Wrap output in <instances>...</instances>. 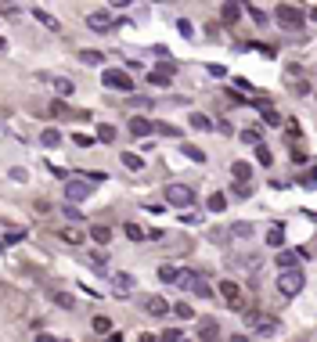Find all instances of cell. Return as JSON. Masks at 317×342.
Listing matches in <instances>:
<instances>
[{"label":"cell","instance_id":"cell-1","mask_svg":"<svg viewBox=\"0 0 317 342\" xmlns=\"http://www.w3.org/2000/svg\"><path fill=\"white\" fill-rule=\"evenodd\" d=\"M242 314H245V324L256 328L260 335H277V328H281L277 317H270V314H256V310H242Z\"/></svg>","mask_w":317,"mask_h":342},{"label":"cell","instance_id":"cell-2","mask_svg":"<svg viewBox=\"0 0 317 342\" xmlns=\"http://www.w3.org/2000/svg\"><path fill=\"white\" fill-rule=\"evenodd\" d=\"M101 83L108 87V90H123V94H134V80L123 72V69H105L101 72Z\"/></svg>","mask_w":317,"mask_h":342},{"label":"cell","instance_id":"cell-3","mask_svg":"<svg viewBox=\"0 0 317 342\" xmlns=\"http://www.w3.org/2000/svg\"><path fill=\"white\" fill-rule=\"evenodd\" d=\"M303 270L299 267H292V270H281V278H277V292L281 295H299L303 292Z\"/></svg>","mask_w":317,"mask_h":342},{"label":"cell","instance_id":"cell-4","mask_svg":"<svg viewBox=\"0 0 317 342\" xmlns=\"http://www.w3.org/2000/svg\"><path fill=\"white\" fill-rule=\"evenodd\" d=\"M195 202V191L187 184H170L166 187V206H173V209H187Z\"/></svg>","mask_w":317,"mask_h":342},{"label":"cell","instance_id":"cell-5","mask_svg":"<svg viewBox=\"0 0 317 342\" xmlns=\"http://www.w3.org/2000/svg\"><path fill=\"white\" fill-rule=\"evenodd\" d=\"M274 11H277V25L289 29V32L303 25V11H299V8H292V4H277Z\"/></svg>","mask_w":317,"mask_h":342},{"label":"cell","instance_id":"cell-6","mask_svg":"<svg viewBox=\"0 0 317 342\" xmlns=\"http://www.w3.org/2000/svg\"><path fill=\"white\" fill-rule=\"evenodd\" d=\"M65 198H69V206L90 198V184H87L83 177H69V180H65Z\"/></svg>","mask_w":317,"mask_h":342},{"label":"cell","instance_id":"cell-7","mask_svg":"<svg viewBox=\"0 0 317 342\" xmlns=\"http://www.w3.org/2000/svg\"><path fill=\"white\" fill-rule=\"evenodd\" d=\"M220 295L227 299L231 310H245V295H242V285L238 281H220Z\"/></svg>","mask_w":317,"mask_h":342},{"label":"cell","instance_id":"cell-8","mask_svg":"<svg viewBox=\"0 0 317 342\" xmlns=\"http://www.w3.org/2000/svg\"><path fill=\"white\" fill-rule=\"evenodd\" d=\"M144 314H151V317H166V314H170V302H166L163 295H148V299H144Z\"/></svg>","mask_w":317,"mask_h":342},{"label":"cell","instance_id":"cell-9","mask_svg":"<svg viewBox=\"0 0 317 342\" xmlns=\"http://www.w3.org/2000/svg\"><path fill=\"white\" fill-rule=\"evenodd\" d=\"M112 288H115V295H130L134 292V274H126V270L112 274Z\"/></svg>","mask_w":317,"mask_h":342},{"label":"cell","instance_id":"cell-10","mask_svg":"<svg viewBox=\"0 0 317 342\" xmlns=\"http://www.w3.org/2000/svg\"><path fill=\"white\" fill-rule=\"evenodd\" d=\"M130 133H134L137 141H148V137H151V119H144V116H134V119H130Z\"/></svg>","mask_w":317,"mask_h":342},{"label":"cell","instance_id":"cell-11","mask_svg":"<svg viewBox=\"0 0 317 342\" xmlns=\"http://www.w3.org/2000/svg\"><path fill=\"white\" fill-rule=\"evenodd\" d=\"M263 242H267L270 249H281V245H285V223H274V227H267Z\"/></svg>","mask_w":317,"mask_h":342},{"label":"cell","instance_id":"cell-12","mask_svg":"<svg viewBox=\"0 0 317 342\" xmlns=\"http://www.w3.org/2000/svg\"><path fill=\"white\" fill-rule=\"evenodd\" d=\"M87 25H90L94 32H108V29H112V18H108L105 11H90V15H87Z\"/></svg>","mask_w":317,"mask_h":342},{"label":"cell","instance_id":"cell-13","mask_svg":"<svg viewBox=\"0 0 317 342\" xmlns=\"http://www.w3.org/2000/svg\"><path fill=\"white\" fill-rule=\"evenodd\" d=\"M216 335H220V324H216L213 317L198 321V338H206V342H216Z\"/></svg>","mask_w":317,"mask_h":342},{"label":"cell","instance_id":"cell-14","mask_svg":"<svg viewBox=\"0 0 317 342\" xmlns=\"http://www.w3.org/2000/svg\"><path fill=\"white\" fill-rule=\"evenodd\" d=\"M260 112H263V123H267V126H281V123H285V119H281V112L270 108L267 101H260Z\"/></svg>","mask_w":317,"mask_h":342},{"label":"cell","instance_id":"cell-15","mask_svg":"<svg viewBox=\"0 0 317 342\" xmlns=\"http://www.w3.org/2000/svg\"><path fill=\"white\" fill-rule=\"evenodd\" d=\"M198 274L191 270V267H177V274H173V285L177 288H191V281H195Z\"/></svg>","mask_w":317,"mask_h":342},{"label":"cell","instance_id":"cell-16","mask_svg":"<svg viewBox=\"0 0 317 342\" xmlns=\"http://www.w3.org/2000/svg\"><path fill=\"white\" fill-rule=\"evenodd\" d=\"M90 238H94L98 245H108V242H112V227H108V223H94V227H90Z\"/></svg>","mask_w":317,"mask_h":342},{"label":"cell","instance_id":"cell-17","mask_svg":"<svg viewBox=\"0 0 317 342\" xmlns=\"http://www.w3.org/2000/svg\"><path fill=\"white\" fill-rule=\"evenodd\" d=\"M220 15H224V22H227V25H234L238 18H242V4H231V0H227V4L220 8Z\"/></svg>","mask_w":317,"mask_h":342},{"label":"cell","instance_id":"cell-18","mask_svg":"<svg viewBox=\"0 0 317 342\" xmlns=\"http://www.w3.org/2000/svg\"><path fill=\"white\" fill-rule=\"evenodd\" d=\"M61 242L65 245H79L83 242V227H61Z\"/></svg>","mask_w":317,"mask_h":342},{"label":"cell","instance_id":"cell-19","mask_svg":"<svg viewBox=\"0 0 317 342\" xmlns=\"http://www.w3.org/2000/svg\"><path fill=\"white\" fill-rule=\"evenodd\" d=\"M40 144H44V148H58V144H61V130L47 126L44 133H40Z\"/></svg>","mask_w":317,"mask_h":342},{"label":"cell","instance_id":"cell-20","mask_svg":"<svg viewBox=\"0 0 317 342\" xmlns=\"http://www.w3.org/2000/svg\"><path fill=\"white\" fill-rule=\"evenodd\" d=\"M231 177H234L238 184H249V177H252L249 162H234V166H231Z\"/></svg>","mask_w":317,"mask_h":342},{"label":"cell","instance_id":"cell-21","mask_svg":"<svg viewBox=\"0 0 317 342\" xmlns=\"http://www.w3.org/2000/svg\"><path fill=\"white\" fill-rule=\"evenodd\" d=\"M119 159H123V166H126L130 173H137V169H144V159H141V155H134V151H123V155H119Z\"/></svg>","mask_w":317,"mask_h":342},{"label":"cell","instance_id":"cell-22","mask_svg":"<svg viewBox=\"0 0 317 342\" xmlns=\"http://www.w3.org/2000/svg\"><path fill=\"white\" fill-rule=\"evenodd\" d=\"M296 263H299V256H296L292 249H285V252H277V267H281V270H292Z\"/></svg>","mask_w":317,"mask_h":342},{"label":"cell","instance_id":"cell-23","mask_svg":"<svg viewBox=\"0 0 317 342\" xmlns=\"http://www.w3.org/2000/svg\"><path fill=\"white\" fill-rule=\"evenodd\" d=\"M191 292H195V295H198V299H206V302H209V299H213V288H209V285H206V281H202V278H195V281H191Z\"/></svg>","mask_w":317,"mask_h":342},{"label":"cell","instance_id":"cell-24","mask_svg":"<svg viewBox=\"0 0 317 342\" xmlns=\"http://www.w3.org/2000/svg\"><path fill=\"white\" fill-rule=\"evenodd\" d=\"M94 141H101V144H112V141H115V126H112V123H101Z\"/></svg>","mask_w":317,"mask_h":342},{"label":"cell","instance_id":"cell-25","mask_svg":"<svg viewBox=\"0 0 317 342\" xmlns=\"http://www.w3.org/2000/svg\"><path fill=\"white\" fill-rule=\"evenodd\" d=\"M180 151H184L191 162H206V151H202V148H195V144H180Z\"/></svg>","mask_w":317,"mask_h":342},{"label":"cell","instance_id":"cell-26","mask_svg":"<svg viewBox=\"0 0 317 342\" xmlns=\"http://www.w3.org/2000/svg\"><path fill=\"white\" fill-rule=\"evenodd\" d=\"M191 126H195V130H213V119L202 116V112H191Z\"/></svg>","mask_w":317,"mask_h":342},{"label":"cell","instance_id":"cell-27","mask_svg":"<svg viewBox=\"0 0 317 342\" xmlns=\"http://www.w3.org/2000/svg\"><path fill=\"white\" fill-rule=\"evenodd\" d=\"M90 328H94V331H98V335H108V331H112V321H108V317H105V314H98V317H94V321H90Z\"/></svg>","mask_w":317,"mask_h":342},{"label":"cell","instance_id":"cell-28","mask_svg":"<svg viewBox=\"0 0 317 342\" xmlns=\"http://www.w3.org/2000/svg\"><path fill=\"white\" fill-rule=\"evenodd\" d=\"M151 133H163V137H180V130H177V126H170V123H151Z\"/></svg>","mask_w":317,"mask_h":342},{"label":"cell","instance_id":"cell-29","mask_svg":"<svg viewBox=\"0 0 317 342\" xmlns=\"http://www.w3.org/2000/svg\"><path fill=\"white\" fill-rule=\"evenodd\" d=\"M54 90H58V101H65L76 87H72V80H54Z\"/></svg>","mask_w":317,"mask_h":342},{"label":"cell","instance_id":"cell-30","mask_svg":"<svg viewBox=\"0 0 317 342\" xmlns=\"http://www.w3.org/2000/svg\"><path fill=\"white\" fill-rule=\"evenodd\" d=\"M206 209H209V213H224V209H227V198H224V195H209Z\"/></svg>","mask_w":317,"mask_h":342},{"label":"cell","instance_id":"cell-31","mask_svg":"<svg viewBox=\"0 0 317 342\" xmlns=\"http://www.w3.org/2000/svg\"><path fill=\"white\" fill-rule=\"evenodd\" d=\"M123 231H126V238H130V242H144V227H141V223H126Z\"/></svg>","mask_w":317,"mask_h":342},{"label":"cell","instance_id":"cell-32","mask_svg":"<svg viewBox=\"0 0 317 342\" xmlns=\"http://www.w3.org/2000/svg\"><path fill=\"white\" fill-rule=\"evenodd\" d=\"M256 162H260V166H270V162H274V155H270L267 144H256Z\"/></svg>","mask_w":317,"mask_h":342},{"label":"cell","instance_id":"cell-33","mask_svg":"<svg viewBox=\"0 0 317 342\" xmlns=\"http://www.w3.org/2000/svg\"><path fill=\"white\" fill-rule=\"evenodd\" d=\"M231 234L234 238H252V223H231Z\"/></svg>","mask_w":317,"mask_h":342},{"label":"cell","instance_id":"cell-34","mask_svg":"<svg viewBox=\"0 0 317 342\" xmlns=\"http://www.w3.org/2000/svg\"><path fill=\"white\" fill-rule=\"evenodd\" d=\"M61 216H65V220H72V223H83V213H79L76 206H69V202L61 206Z\"/></svg>","mask_w":317,"mask_h":342},{"label":"cell","instance_id":"cell-35","mask_svg":"<svg viewBox=\"0 0 317 342\" xmlns=\"http://www.w3.org/2000/svg\"><path fill=\"white\" fill-rule=\"evenodd\" d=\"M79 61H83V65H101L105 54H101V51H83V54H79Z\"/></svg>","mask_w":317,"mask_h":342},{"label":"cell","instance_id":"cell-36","mask_svg":"<svg viewBox=\"0 0 317 342\" xmlns=\"http://www.w3.org/2000/svg\"><path fill=\"white\" fill-rule=\"evenodd\" d=\"M173 274H177V267H173V263H163V267H158V281L173 285Z\"/></svg>","mask_w":317,"mask_h":342},{"label":"cell","instance_id":"cell-37","mask_svg":"<svg viewBox=\"0 0 317 342\" xmlns=\"http://www.w3.org/2000/svg\"><path fill=\"white\" fill-rule=\"evenodd\" d=\"M33 15H36V18H40V22H44V25H47V29H58V25H61V22H54V18H51V15H47V11H44V8H33Z\"/></svg>","mask_w":317,"mask_h":342},{"label":"cell","instance_id":"cell-38","mask_svg":"<svg viewBox=\"0 0 317 342\" xmlns=\"http://www.w3.org/2000/svg\"><path fill=\"white\" fill-rule=\"evenodd\" d=\"M144 80H148L151 87H170V80H166V76H163V72H155V69H151V72L144 76Z\"/></svg>","mask_w":317,"mask_h":342},{"label":"cell","instance_id":"cell-39","mask_svg":"<svg viewBox=\"0 0 317 342\" xmlns=\"http://www.w3.org/2000/svg\"><path fill=\"white\" fill-rule=\"evenodd\" d=\"M22 238H25V231H22V227H18V231H8V234H4V242H0V245L8 249V245H18Z\"/></svg>","mask_w":317,"mask_h":342},{"label":"cell","instance_id":"cell-40","mask_svg":"<svg viewBox=\"0 0 317 342\" xmlns=\"http://www.w3.org/2000/svg\"><path fill=\"white\" fill-rule=\"evenodd\" d=\"M281 126H285V133H289V144H292V141H296V137L303 133V126H299L296 119H289V123H281Z\"/></svg>","mask_w":317,"mask_h":342},{"label":"cell","instance_id":"cell-41","mask_svg":"<svg viewBox=\"0 0 317 342\" xmlns=\"http://www.w3.org/2000/svg\"><path fill=\"white\" fill-rule=\"evenodd\" d=\"M170 310H177V317H180V321H191V317H195V310L187 306V302H177V306H170Z\"/></svg>","mask_w":317,"mask_h":342},{"label":"cell","instance_id":"cell-42","mask_svg":"<svg viewBox=\"0 0 317 342\" xmlns=\"http://www.w3.org/2000/svg\"><path fill=\"white\" fill-rule=\"evenodd\" d=\"M242 11H249V15H252V18H256L260 25H267V15H263V8H256V4H245Z\"/></svg>","mask_w":317,"mask_h":342},{"label":"cell","instance_id":"cell-43","mask_svg":"<svg viewBox=\"0 0 317 342\" xmlns=\"http://www.w3.org/2000/svg\"><path fill=\"white\" fill-rule=\"evenodd\" d=\"M242 141L256 148V144H260V130H256V126H249V130H242Z\"/></svg>","mask_w":317,"mask_h":342},{"label":"cell","instance_id":"cell-44","mask_svg":"<svg viewBox=\"0 0 317 342\" xmlns=\"http://www.w3.org/2000/svg\"><path fill=\"white\" fill-rule=\"evenodd\" d=\"M234 90H242V94H252V83L249 80H242V76H234V87H231V94Z\"/></svg>","mask_w":317,"mask_h":342},{"label":"cell","instance_id":"cell-45","mask_svg":"<svg viewBox=\"0 0 317 342\" xmlns=\"http://www.w3.org/2000/svg\"><path fill=\"white\" fill-rule=\"evenodd\" d=\"M54 302H58V306H65V310H72V306H76V299H72V295H65V292H54Z\"/></svg>","mask_w":317,"mask_h":342},{"label":"cell","instance_id":"cell-46","mask_svg":"<svg viewBox=\"0 0 317 342\" xmlns=\"http://www.w3.org/2000/svg\"><path fill=\"white\" fill-rule=\"evenodd\" d=\"M158 338H163V342H191V338H187V335H180L177 328H173V331H166V335H158Z\"/></svg>","mask_w":317,"mask_h":342},{"label":"cell","instance_id":"cell-47","mask_svg":"<svg viewBox=\"0 0 317 342\" xmlns=\"http://www.w3.org/2000/svg\"><path fill=\"white\" fill-rule=\"evenodd\" d=\"M72 141H76L79 148H90V144H94V137H90V133H83V130H79V133H72Z\"/></svg>","mask_w":317,"mask_h":342},{"label":"cell","instance_id":"cell-48","mask_svg":"<svg viewBox=\"0 0 317 342\" xmlns=\"http://www.w3.org/2000/svg\"><path fill=\"white\" fill-rule=\"evenodd\" d=\"M234 198H252V184H238L234 187Z\"/></svg>","mask_w":317,"mask_h":342},{"label":"cell","instance_id":"cell-49","mask_svg":"<svg viewBox=\"0 0 317 342\" xmlns=\"http://www.w3.org/2000/svg\"><path fill=\"white\" fill-rule=\"evenodd\" d=\"M177 29H180V36H195V29H191V18H177Z\"/></svg>","mask_w":317,"mask_h":342},{"label":"cell","instance_id":"cell-50","mask_svg":"<svg viewBox=\"0 0 317 342\" xmlns=\"http://www.w3.org/2000/svg\"><path fill=\"white\" fill-rule=\"evenodd\" d=\"M252 51H260L263 58H277V51H274V47H267V44H252Z\"/></svg>","mask_w":317,"mask_h":342},{"label":"cell","instance_id":"cell-51","mask_svg":"<svg viewBox=\"0 0 317 342\" xmlns=\"http://www.w3.org/2000/svg\"><path fill=\"white\" fill-rule=\"evenodd\" d=\"M90 256H94V263H98V267H105V263H108V252H105V249H94Z\"/></svg>","mask_w":317,"mask_h":342},{"label":"cell","instance_id":"cell-52","mask_svg":"<svg viewBox=\"0 0 317 342\" xmlns=\"http://www.w3.org/2000/svg\"><path fill=\"white\" fill-rule=\"evenodd\" d=\"M130 105H134V108H151V101H148V97H130Z\"/></svg>","mask_w":317,"mask_h":342},{"label":"cell","instance_id":"cell-53","mask_svg":"<svg viewBox=\"0 0 317 342\" xmlns=\"http://www.w3.org/2000/svg\"><path fill=\"white\" fill-rule=\"evenodd\" d=\"M206 72H209V76H227V69H224V65H209Z\"/></svg>","mask_w":317,"mask_h":342},{"label":"cell","instance_id":"cell-54","mask_svg":"<svg viewBox=\"0 0 317 342\" xmlns=\"http://www.w3.org/2000/svg\"><path fill=\"white\" fill-rule=\"evenodd\" d=\"M105 342H123V331H108V335H105Z\"/></svg>","mask_w":317,"mask_h":342},{"label":"cell","instance_id":"cell-55","mask_svg":"<svg viewBox=\"0 0 317 342\" xmlns=\"http://www.w3.org/2000/svg\"><path fill=\"white\" fill-rule=\"evenodd\" d=\"M36 342H58V338H54V335H47V331H40V335H36Z\"/></svg>","mask_w":317,"mask_h":342},{"label":"cell","instance_id":"cell-56","mask_svg":"<svg viewBox=\"0 0 317 342\" xmlns=\"http://www.w3.org/2000/svg\"><path fill=\"white\" fill-rule=\"evenodd\" d=\"M141 342H163V338H158V335H151V331H144V335H141Z\"/></svg>","mask_w":317,"mask_h":342},{"label":"cell","instance_id":"cell-57","mask_svg":"<svg viewBox=\"0 0 317 342\" xmlns=\"http://www.w3.org/2000/svg\"><path fill=\"white\" fill-rule=\"evenodd\" d=\"M231 342H249V338H245V335H234V338H231Z\"/></svg>","mask_w":317,"mask_h":342},{"label":"cell","instance_id":"cell-58","mask_svg":"<svg viewBox=\"0 0 317 342\" xmlns=\"http://www.w3.org/2000/svg\"><path fill=\"white\" fill-rule=\"evenodd\" d=\"M0 51H8V44H4V36H0Z\"/></svg>","mask_w":317,"mask_h":342},{"label":"cell","instance_id":"cell-59","mask_svg":"<svg viewBox=\"0 0 317 342\" xmlns=\"http://www.w3.org/2000/svg\"><path fill=\"white\" fill-rule=\"evenodd\" d=\"M0 249H4V245H0Z\"/></svg>","mask_w":317,"mask_h":342}]
</instances>
